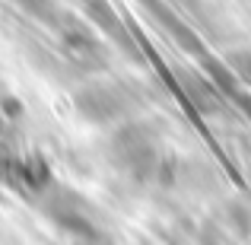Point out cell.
<instances>
[{
  "label": "cell",
  "mask_w": 251,
  "mask_h": 245,
  "mask_svg": "<svg viewBox=\"0 0 251 245\" xmlns=\"http://www.w3.org/2000/svg\"><path fill=\"white\" fill-rule=\"evenodd\" d=\"M74 105H76V111H80L86 121L108 124V121H118V118L124 115L127 99H124V92L118 89V86H111V83H92V86H86V89L76 92Z\"/></svg>",
  "instance_id": "7a4b0ae2"
},
{
  "label": "cell",
  "mask_w": 251,
  "mask_h": 245,
  "mask_svg": "<svg viewBox=\"0 0 251 245\" xmlns=\"http://www.w3.org/2000/svg\"><path fill=\"white\" fill-rule=\"evenodd\" d=\"M64 51H67L70 61L83 64V67H96V64H102V54H99V45L92 35H86L83 29H74L64 35Z\"/></svg>",
  "instance_id": "3957f363"
},
{
  "label": "cell",
  "mask_w": 251,
  "mask_h": 245,
  "mask_svg": "<svg viewBox=\"0 0 251 245\" xmlns=\"http://www.w3.org/2000/svg\"><path fill=\"white\" fill-rule=\"evenodd\" d=\"M229 67H232V74H239L242 80L251 83V48L232 51V54H229Z\"/></svg>",
  "instance_id": "277c9868"
},
{
  "label": "cell",
  "mask_w": 251,
  "mask_h": 245,
  "mask_svg": "<svg viewBox=\"0 0 251 245\" xmlns=\"http://www.w3.org/2000/svg\"><path fill=\"white\" fill-rule=\"evenodd\" d=\"M111 156H115V165L124 172H130L134 178H147L156 165V143L153 137L143 128H121L111 140Z\"/></svg>",
  "instance_id": "6da1fadb"
}]
</instances>
